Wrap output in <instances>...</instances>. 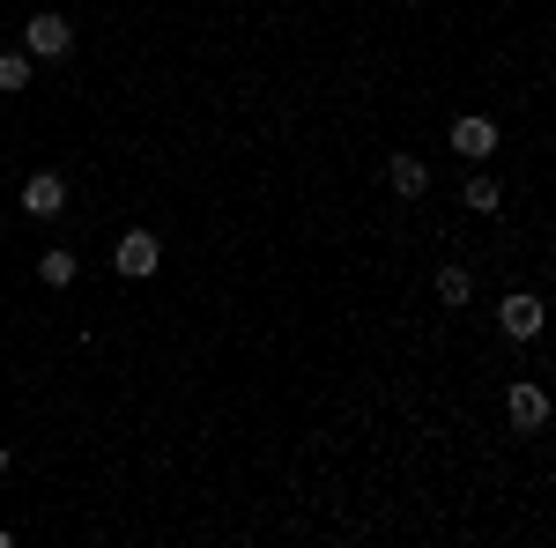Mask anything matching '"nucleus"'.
Returning <instances> with one entry per match:
<instances>
[{
	"instance_id": "obj_5",
	"label": "nucleus",
	"mask_w": 556,
	"mask_h": 548,
	"mask_svg": "<svg viewBox=\"0 0 556 548\" xmlns=\"http://www.w3.org/2000/svg\"><path fill=\"white\" fill-rule=\"evenodd\" d=\"M505 416H513V430H542L549 422V393L534 379H513V393H505Z\"/></svg>"
},
{
	"instance_id": "obj_9",
	"label": "nucleus",
	"mask_w": 556,
	"mask_h": 548,
	"mask_svg": "<svg viewBox=\"0 0 556 548\" xmlns=\"http://www.w3.org/2000/svg\"><path fill=\"white\" fill-rule=\"evenodd\" d=\"M468 296H475V275L460 267V259H445V267H438V304H445V311H460Z\"/></svg>"
},
{
	"instance_id": "obj_6",
	"label": "nucleus",
	"mask_w": 556,
	"mask_h": 548,
	"mask_svg": "<svg viewBox=\"0 0 556 548\" xmlns=\"http://www.w3.org/2000/svg\"><path fill=\"white\" fill-rule=\"evenodd\" d=\"M453 156H468V164H490V156H497V127H490V119H453Z\"/></svg>"
},
{
	"instance_id": "obj_8",
	"label": "nucleus",
	"mask_w": 556,
	"mask_h": 548,
	"mask_svg": "<svg viewBox=\"0 0 556 548\" xmlns=\"http://www.w3.org/2000/svg\"><path fill=\"white\" fill-rule=\"evenodd\" d=\"M460 208H468V215H497V208H505V186H497L490 170H475L468 186H460Z\"/></svg>"
},
{
	"instance_id": "obj_10",
	"label": "nucleus",
	"mask_w": 556,
	"mask_h": 548,
	"mask_svg": "<svg viewBox=\"0 0 556 548\" xmlns=\"http://www.w3.org/2000/svg\"><path fill=\"white\" fill-rule=\"evenodd\" d=\"M38 82V60L15 44V52H0V97H15V89H30Z\"/></svg>"
},
{
	"instance_id": "obj_12",
	"label": "nucleus",
	"mask_w": 556,
	"mask_h": 548,
	"mask_svg": "<svg viewBox=\"0 0 556 548\" xmlns=\"http://www.w3.org/2000/svg\"><path fill=\"white\" fill-rule=\"evenodd\" d=\"M0 474H8V437H0Z\"/></svg>"
},
{
	"instance_id": "obj_7",
	"label": "nucleus",
	"mask_w": 556,
	"mask_h": 548,
	"mask_svg": "<svg viewBox=\"0 0 556 548\" xmlns=\"http://www.w3.org/2000/svg\"><path fill=\"white\" fill-rule=\"evenodd\" d=\"M386 186H393L401 201H424V193H430V170H424V156H393V164H386Z\"/></svg>"
},
{
	"instance_id": "obj_1",
	"label": "nucleus",
	"mask_w": 556,
	"mask_h": 548,
	"mask_svg": "<svg viewBox=\"0 0 556 548\" xmlns=\"http://www.w3.org/2000/svg\"><path fill=\"white\" fill-rule=\"evenodd\" d=\"M23 52H30V60H67V52H75V23H67V15H30V23H23Z\"/></svg>"
},
{
	"instance_id": "obj_11",
	"label": "nucleus",
	"mask_w": 556,
	"mask_h": 548,
	"mask_svg": "<svg viewBox=\"0 0 556 548\" xmlns=\"http://www.w3.org/2000/svg\"><path fill=\"white\" fill-rule=\"evenodd\" d=\"M38 282H45V290H67V282H75V253H67V245L38 253Z\"/></svg>"
},
{
	"instance_id": "obj_2",
	"label": "nucleus",
	"mask_w": 556,
	"mask_h": 548,
	"mask_svg": "<svg viewBox=\"0 0 556 548\" xmlns=\"http://www.w3.org/2000/svg\"><path fill=\"white\" fill-rule=\"evenodd\" d=\"M23 215L60 222V215H67V178H60V170H30V178H23Z\"/></svg>"
},
{
	"instance_id": "obj_4",
	"label": "nucleus",
	"mask_w": 556,
	"mask_h": 548,
	"mask_svg": "<svg viewBox=\"0 0 556 548\" xmlns=\"http://www.w3.org/2000/svg\"><path fill=\"white\" fill-rule=\"evenodd\" d=\"M497 327H505V341H534V334H542V296H534V290L505 296V304H497Z\"/></svg>"
},
{
	"instance_id": "obj_3",
	"label": "nucleus",
	"mask_w": 556,
	"mask_h": 548,
	"mask_svg": "<svg viewBox=\"0 0 556 548\" xmlns=\"http://www.w3.org/2000/svg\"><path fill=\"white\" fill-rule=\"evenodd\" d=\"M156 259H164L156 230H127V238H119V253H112V267H119L127 282H149V275H156Z\"/></svg>"
}]
</instances>
